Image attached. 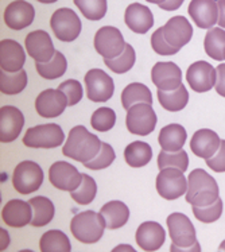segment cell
<instances>
[{"label": "cell", "mask_w": 225, "mask_h": 252, "mask_svg": "<svg viewBox=\"0 0 225 252\" xmlns=\"http://www.w3.org/2000/svg\"><path fill=\"white\" fill-rule=\"evenodd\" d=\"M101 146V140L96 135L91 134L84 126H76L69 132L67 140L62 149V154L70 159L85 163L98 154Z\"/></svg>", "instance_id": "1"}, {"label": "cell", "mask_w": 225, "mask_h": 252, "mask_svg": "<svg viewBox=\"0 0 225 252\" xmlns=\"http://www.w3.org/2000/svg\"><path fill=\"white\" fill-rule=\"evenodd\" d=\"M220 198V190L216 180L205 170L195 169L188 178L186 202L192 206H208Z\"/></svg>", "instance_id": "2"}, {"label": "cell", "mask_w": 225, "mask_h": 252, "mask_svg": "<svg viewBox=\"0 0 225 252\" xmlns=\"http://www.w3.org/2000/svg\"><path fill=\"white\" fill-rule=\"evenodd\" d=\"M167 226L171 237V252H200L201 247L195 239L194 225L192 224L189 217L184 213H173L167 217Z\"/></svg>", "instance_id": "3"}, {"label": "cell", "mask_w": 225, "mask_h": 252, "mask_svg": "<svg viewBox=\"0 0 225 252\" xmlns=\"http://www.w3.org/2000/svg\"><path fill=\"white\" fill-rule=\"evenodd\" d=\"M105 228L107 224L101 213H96L93 211L81 212L73 217L70 221L72 235L84 244L97 243L104 235Z\"/></svg>", "instance_id": "4"}, {"label": "cell", "mask_w": 225, "mask_h": 252, "mask_svg": "<svg viewBox=\"0 0 225 252\" xmlns=\"http://www.w3.org/2000/svg\"><path fill=\"white\" fill-rule=\"evenodd\" d=\"M65 140V135L60 126L54 123L41 124L26 131L23 144L30 149H56Z\"/></svg>", "instance_id": "5"}, {"label": "cell", "mask_w": 225, "mask_h": 252, "mask_svg": "<svg viewBox=\"0 0 225 252\" xmlns=\"http://www.w3.org/2000/svg\"><path fill=\"white\" fill-rule=\"evenodd\" d=\"M43 182V171L41 166L32 162L25 160L16 166L12 174V185L19 194H30L41 188Z\"/></svg>", "instance_id": "6"}, {"label": "cell", "mask_w": 225, "mask_h": 252, "mask_svg": "<svg viewBox=\"0 0 225 252\" xmlns=\"http://www.w3.org/2000/svg\"><path fill=\"white\" fill-rule=\"evenodd\" d=\"M50 27L57 39L62 42H73L81 32V21L70 8H60L51 15Z\"/></svg>", "instance_id": "7"}, {"label": "cell", "mask_w": 225, "mask_h": 252, "mask_svg": "<svg viewBox=\"0 0 225 252\" xmlns=\"http://www.w3.org/2000/svg\"><path fill=\"white\" fill-rule=\"evenodd\" d=\"M126 126L131 134L146 136L153 132L157 126V115L151 104L139 103L127 111Z\"/></svg>", "instance_id": "8"}, {"label": "cell", "mask_w": 225, "mask_h": 252, "mask_svg": "<svg viewBox=\"0 0 225 252\" xmlns=\"http://www.w3.org/2000/svg\"><path fill=\"white\" fill-rule=\"evenodd\" d=\"M157 190L164 200H177L186 194L188 181L185 178L184 171L174 167H166L161 170L157 177Z\"/></svg>", "instance_id": "9"}, {"label": "cell", "mask_w": 225, "mask_h": 252, "mask_svg": "<svg viewBox=\"0 0 225 252\" xmlns=\"http://www.w3.org/2000/svg\"><path fill=\"white\" fill-rule=\"evenodd\" d=\"M126 42L120 30L112 26H104L95 35V49L102 58H115L126 49Z\"/></svg>", "instance_id": "10"}, {"label": "cell", "mask_w": 225, "mask_h": 252, "mask_svg": "<svg viewBox=\"0 0 225 252\" xmlns=\"http://www.w3.org/2000/svg\"><path fill=\"white\" fill-rule=\"evenodd\" d=\"M85 87L88 98L95 103L108 101L115 91L113 80L101 69H91L85 74Z\"/></svg>", "instance_id": "11"}, {"label": "cell", "mask_w": 225, "mask_h": 252, "mask_svg": "<svg viewBox=\"0 0 225 252\" xmlns=\"http://www.w3.org/2000/svg\"><path fill=\"white\" fill-rule=\"evenodd\" d=\"M49 181L58 190H76L82 182V174L67 162L58 160L49 169Z\"/></svg>", "instance_id": "12"}, {"label": "cell", "mask_w": 225, "mask_h": 252, "mask_svg": "<svg viewBox=\"0 0 225 252\" xmlns=\"http://www.w3.org/2000/svg\"><path fill=\"white\" fill-rule=\"evenodd\" d=\"M186 81L197 93H204L215 88L217 81V70L206 61L192 63L186 72Z\"/></svg>", "instance_id": "13"}, {"label": "cell", "mask_w": 225, "mask_h": 252, "mask_svg": "<svg viewBox=\"0 0 225 252\" xmlns=\"http://www.w3.org/2000/svg\"><path fill=\"white\" fill-rule=\"evenodd\" d=\"M66 107V96L60 89H46L39 93L35 100V111L41 118H57L64 113Z\"/></svg>", "instance_id": "14"}, {"label": "cell", "mask_w": 225, "mask_h": 252, "mask_svg": "<svg viewBox=\"0 0 225 252\" xmlns=\"http://www.w3.org/2000/svg\"><path fill=\"white\" fill-rule=\"evenodd\" d=\"M27 54L35 62H49L56 54L54 45L46 31L35 30L27 34L25 41Z\"/></svg>", "instance_id": "15"}, {"label": "cell", "mask_w": 225, "mask_h": 252, "mask_svg": "<svg viewBox=\"0 0 225 252\" xmlns=\"http://www.w3.org/2000/svg\"><path fill=\"white\" fill-rule=\"evenodd\" d=\"M25 126L23 113L11 105L0 108V140L1 143H10L19 136Z\"/></svg>", "instance_id": "16"}, {"label": "cell", "mask_w": 225, "mask_h": 252, "mask_svg": "<svg viewBox=\"0 0 225 252\" xmlns=\"http://www.w3.org/2000/svg\"><path fill=\"white\" fill-rule=\"evenodd\" d=\"M35 10L25 0H14L5 7L4 23L12 30H23L34 22Z\"/></svg>", "instance_id": "17"}, {"label": "cell", "mask_w": 225, "mask_h": 252, "mask_svg": "<svg viewBox=\"0 0 225 252\" xmlns=\"http://www.w3.org/2000/svg\"><path fill=\"white\" fill-rule=\"evenodd\" d=\"M151 80L161 91H174L182 84V72L174 62H157L151 69Z\"/></svg>", "instance_id": "18"}, {"label": "cell", "mask_w": 225, "mask_h": 252, "mask_svg": "<svg viewBox=\"0 0 225 252\" xmlns=\"http://www.w3.org/2000/svg\"><path fill=\"white\" fill-rule=\"evenodd\" d=\"M163 36L166 41L175 49L181 50L189 43L193 36V27L185 16H174L162 27Z\"/></svg>", "instance_id": "19"}, {"label": "cell", "mask_w": 225, "mask_h": 252, "mask_svg": "<svg viewBox=\"0 0 225 252\" xmlns=\"http://www.w3.org/2000/svg\"><path fill=\"white\" fill-rule=\"evenodd\" d=\"M188 12L200 29H210L219 19V5L216 0H192Z\"/></svg>", "instance_id": "20"}, {"label": "cell", "mask_w": 225, "mask_h": 252, "mask_svg": "<svg viewBox=\"0 0 225 252\" xmlns=\"http://www.w3.org/2000/svg\"><path fill=\"white\" fill-rule=\"evenodd\" d=\"M138 246L143 251H158L166 240V232L163 226L154 221H146L139 226L135 235Z\"/></svg>", "instance_id": "21"}, {"label": "cell", "mask_w": 225, "mask_h": 252, "mask_svg": "<svg viewBox=\"0 0 225 252\" xmlns=\"http://www.w3.org/2000/svg\"><path fill=\"white\" fill-rule=\"evenodd\" d=\"M1 219L5 225L12 228H22L31 224L32 220V208L30 202L22 200H11L1 211Z\"/></svg>", "instance_id": "22"}, {"label": "cell", "mask_w": 225, "mask_h": 252, "mask_svg": "<svg viewBox=\"0 0 225 252\" xmlns=\"http://www.w3.org/2000/svg\"><path fill=\"white\" fill-rule=\"evenodd\" d=\"M26 62L23 47L16 41L3 39L0 42V66L5 72H19Z\"/></svg>", "instance_id": "23"}, {"label": "cell", "mask_w": 225, "mask_h": 252, "mask_svg": "<svg viewBox=\"0 0 225 252\" xmlns=\"http://www.w3.org/2000/svg\"><path fill=\"white\" fill-rule=\"evenodd\" d=\"M124 22L132 32L146 34L154 25L153 12L146 5L140 3H132L126 10Z\"/></svg>", "instance_id": "24"}, {"label": "cell", "mask_w": 225, "mask_h": 252, "mask_svg": "<svg viewBox=\"0 0 225 252\" xmlns=\"http://www.w3.org/2000/svg\"><path fill=\"white\" fill-rule=\"evenodd\" d=\"M221 139L215 131L208 128L198 129L190 140V149L193 154L202 159H208L220 149Z\"/></svg>", "instance_id": "25"}, {"label": "cell", "mask_w": 225, "mask_h": 252, "mask_svg": "<svg viewBox=\"0 0 225 252\" xmlns=\"http://www.w3.org/2000/svg\"><path fill=\"white\" fill-rule=\"evenodd\" d=\"M188 134L181 124H169L161 129L158 142L164 151H179L184 147Z\"/></svg>", "instance_id": "26"}, {"label": "cell", "mask_w": 225, "mask_h": 252, "mask_svg": "<svg viewBox=\"0 0 225 252\" xmlns=\"http://www.w3.org/2000/svg\"><path fill=\"white\" fill-rule=\"evenodd\" d=\"M100 213L105 220L108 229H119L127 224L129 219V209L122 201H111L102 206Z\"/></svg>", "instance_id": "27"}, {"label": "cell", "mask_w": 225, "mask_h": 252, "mask_svg": "<svg viewBox=\"0 0 225 252\" xmlns=\"http://www.w3.org/2000/svg\"><path fill=\"white\" fill-rule=\"evenodd\" d=\"M157 96H158L161 105L170 112H178L181 109H184L189 101V93L186 91V87L182 84L174 91H161V89H158Z\"/></svg>", "instance_id": "28"}, {"label": "cell", "mask_w": 225, "mask_h": 252, "mask_svg": "<svg viewBox=\"0 0 225 252\" xmlns=\"http://www.w3.org/2000/svg\"><path fill=\"white\" fill-rule=\"evenodd\" d=\"M153 158V149L146 142H132L124 150V159L131 167H143Z\"/></svg>", "instance_id": "29"}, {"label": "cell", "mask_w": 225, "mask_h": 252, "mask_svg": "<svg viewBox=\"0 0 225 252\" xmlns=\"http://www.w3.org/2000/svg\"><path fill=\"white\" fill-rule=\"evenodd\" d=\"M32 208V220H31V225L35 228H41L45 226L46 224L53 220L54 213H56V208L53 205L49 198L46 197H34L29 201Z\"/></svg>", "instance_id": "30"}, {"label": "cell", "mask_w": 225, "mask_h": 252, "mask_svg": "<svg viewBox=\"0 0 225 252\" xmlns=\"http://www.w3.org/2000/svg\"><path fill=\"white\" fill-rule=\"evenodd\" d=\"M120 98H122L123 108L127 111L135 104H153V94L150 92V89L144 84L139 83H132L124 88Z\"/></svg>", "instance_id": "31"}, {"label": "cell", "mask_w": 225, "mask_h": 252, "mask_svg": "<svg viewBox=\"0 0 225 252\" xmlns=\"http://www.w3.org/2000/svg\"><path fill=\"white\" fill-rule=\"evenodd\" d=\"M204 47L206 54L216 61L225 60V31L219 27L210 29L204 39Z\"/></svg>", "instance_id": "32"}, {"label": "cell", "mask_w": 225, "mask_h": 252, "mask_svg": "<svg viewBox=\"0 0 225 252\" xmlns=\"http://www.w3.org/2000/svg\"><path fill=\"white\" fill-rule=\"evenodd\" d=\"M39 248L42 252H69L72 246L64 232L51 229L42 235Z\"/></svg>", "instance_id": "33"}, {"label": "cell", "mask_w": 225, "mask_h": 252, "mask_svg": "<svg viewBox=\"0 0 225 252\" xmlns=\"http://www.w3.org/2000/svg\"><path fill=\"white\" fill-rule=\"evenodd\" d=\"M36 72L46 80H56L66 72V58L60 52H56L54 57L49 62H36Z\"/></svg>", "instance_id": "34"}, {"label": "cell", "mask_w": 225, "mask_h": 252, "mask_svg": "<svg viewBox=\"0 0 225 252\" xmlns=\"http://www.w3.org/2000/svg\"><path fill=\"white\" fill-rule=\"evenodd\" d=\"M27 85V74L22 69L19 72H5L0 73V91L4 94H18L25 91Z\"/></svg>", "instance_id": "35"}, {"label": "cell", "mask_w": 225, "mask_h": 252, "mask_svg": "<svg viewBox=\"0 0 225 252\" xmlns=\"http://www.w3.org/2000/svg\"><path fill=\"white\" fill-rule=\"evenodd\" d=\"M135 50L133 47L127 43L126 45V49L123 50V53L120 56L115 57V58H104V63L107 65L113 73L116 74H123V73H127L128 70H131L132 66L135 65Z\"/></svg>", "instance_id": "36"}, {"label": "cell", "mask_w": 225, "mask_h": 252, "mask_svg": "<svg viewBox=\"0 0 225 252\" xmlns=\"http://www.w3.org/2000/svg\"><path fill=\"white\" fill-rule=\"evenodd\" d=\"M188 166H189V157L184 150H179V151H164V150H162L159 153V170L166 169V167H174V169H178L181 171H186Z\"/></svg>", "instance_id": "37"}, {"label": "cell", "mask_w": 225, "mask_h": 252, "mask_svg": "<svg viewBox=\"0 0 225 252\" xmlns=\"http://www.w3.org/2000/svg\"><path fill=\"white\" fill-rule=\"evenodd\" d=\"M96 193H97V185L95 180L88 174H82L81 185L76 190L70 191V197L78 205H88L95 200Z\"/></svg>", "instance_id": "38"}, {"label": "cell", "mask_w": 225, "mask_h": 252, "mask_svg": "<svg viewBox=\"0 0 225 252\" xmlns=\"http://www.w3.org/2000/svg\"><path fill=\"white\" fill-rule=\"evenodd\" d=\"M74 4L89 21H100L107 14V0H74Z\"/></svg>", "instance_id": "39"}, {"label": "cell", "mask_w": 225, "mask_h": 252, "mask_svg": "<svg viewBox=\"0 0 225 252\" xmlns=\"http://www.w3.org/2000/svg\"><path fill=\"white\" fill-rule=\"evenodd\" d=\"M115 123H116V113L113 109L108 108V107L96 109L91 119V124L93 128L100 132H105V131L113 128Z\"/></svg>", "instance_id": "40"}, {"label": "cell", "mask_w": 225, "mask_h": 252, "mask_svg": "<svg viewBox=\"0 0 225 252\" xmlns=\"http://www.w3.org/2000/svg\"><path fill=\"white\" fill-rule=\"evenodd\" d=\"M194 217L201 222L210 224L217 221L223 215V200L217 198L216 202L208 206H192Z\"/></svg>", "instance_id": "41"}, {"label": "cell", "mask_w": 225, "mask_h": 252, "mask_svg": "<svg viewBox=\"0 0 225 252\" xmlns=\"http://www.w3.org/2000/svg\"><path fill=\"white\" fill-rule=\"evenodd\" d=\"M116 158V155H115V151L111 147V144L108 143H102L101 150L98 151V154L93 158L92 160H89V162H85V163H82V165L85 166L87 169L91 170H102V169H107L109 166L112 165V162Z\"/></svg>", "instance_id": "42"}, {"label": "cell", "mask_w": 225, "mask_h": 252, "mask_svg": "<svg viewBox=\"0 0 225 252\" xmlns=\"http://www.w3.org/2000/svg\"><path fill=\"white\" fill-rule=\"evenodd\" d=\"M58 89L61 92H64V94L66 96L67 107L76 105L82 98V87L77 80H66V81L60 84Z\"/></svg>", "instance_id": "43"}, {"label": "cell", "mask_w": 225, "mask_h": 252, "mask_svg": "<svg viewBox=\"0 0 225 252\" xmlns=\"http://www.w3.org/2000/svg\"><path fill=\"white\" fill-rule=\"evenodd\" d=\"M151 47H153L154 52L159 54V56H174V54L179 52L178 49L171 46L169 42L164 39L162 27L158 29L151 35Z\"/></svg>", "instance_id": "44"}, {"label": "cell", "mask_w": 225, "mask_h": 252, "mask_svg": "<svg viewBox=\"0 0 225 252\" xmlns=\"http://www.w3.org/2000/svg\"><path fill=\"white\" fill-rule=\"evenodd\" d=\"M205 163L208 165L210 170L216 173H224L225 171V140H221L220 149L216 151L213 157L205 159Z\"/></svg>", "instance_id": "45"}, {"label": "cell", "mask_w": 225, "mask_h": 252, "mask_svg": "<svg viewBox=\"0 0 225 252\" xmlns=\"http://www.w3.org/2000/svg\"><path fill=\"white\" fill-rule=\"evenodd\" d=\"M217 81H216V92L220 96L225 97V63H221L217 66Z\"/></svg>", "instance_id": "46"}, {"label": "cell", "mask_w": 225, "mask_h": 252, "mask_svg": "<svg viewBox=\"0 0 225 252\" xmlns=\"http://www.w3.org/2000/svg\"><path fill=\"white\" fill-rule=\"evenodd\" d=\"M185 0H166L164 3L159 4V8L164 11H175L182 5Z\"/></svg>", "instance_id": "47"}, {"label": "cell", "mask_w": 225, "mask_h": 252, "mask_svg": "<svg viewBox=\"0 0 225 252\" xmlns=\"http://www.w3.org/2000/svg\"><path fill=\"white\" fill-rule=\"evenodd\" d=\"M217 5H219V19H217V23H219V26L225 29V0H219Z\"/></svg>", "instance_id": "48"}, {"label": "cell", "mask_w": 225, "mask_h": 252, "mask_svg": "<svg viewBox=\"0 0 225 252\" xmlns=\"http://www.w3.org/2000/svg\"><path fill=\"white\" fill-rule=\"evenodd\" d=\"M0 233H1V248H0V250L4 251L5 248H7V246H8V233H7V231L3 229V228H1Z\"/></svg>", "instance_id": "49"}, {"label": "cell", "mask_w": 225, "mask_h": 252, "mask_svg": "<svg viewBox=\"0 0 225 252\" xmlns=\"http://www.w3.org/2000/svg\"><path fill=\"white\" fill-rule=\"evenodd\" d=\"M122 250H128V251H132L133 252V248L129 247V246H119V247H116L113 251H122Z\"/></svg>", "instance_id": "50"}, {"label": "cell", "mask_w": 225, "mask_h": 252, "mask_svg": "<svg viewBox=\"0 0 225 252\" xmlns=\"http://www.w3.org/2000/svg\"><path fill=\"white\" fill-rule=\"evenodd\" d=\"M146 1H149V3H154V4H162V3H164L166 0H146Z\"/></svg>", "instance_id": "51"}, {"label": "cell", "mask_w": 225, "mask_h": 252, "mask_svg": "<svg viewBox=\"0 0 225 252\" xmlns=\"http://www.w3.org/2000/svg\"><path fill=\"white\" fill-rule=\"evenodd\" d=\"M39 3H45V4H51V3H56L57 0H36Z\"/></svg>", "instance_id": "52"}, {"label": "cell", "mask_w": 225, "mask_h": 252, "mask_svg": "<svg viewBox=\"0 0 225 252\" xmlns=\"http://www.w3.org/2000/svg\"><path fill=\"white\" fill-rule=\"evenodd\" d=\"M219 251H225V240L220 244V247H219Z\"/></svg>", "instance_id": "53"}]
</instances>
